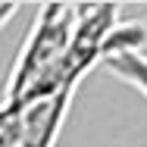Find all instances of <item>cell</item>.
I'll return each instance as SVG.
<instances>
[{
    "label": "cell",
    "instance_id": "obj_1",
    "mask_svg": "<svg viewBox=\"0 0 147 147\" xmlns=\"http://www.w3.org/2000/svg\"><path fill=\"white\" fill-rule=\"evenodd\" d=\"M72 31H75V6L47 3L38 9L6 82V107L22 110L66 88H78L66 75V53L72 44Z\"/></svg>",
    "mask_w": 147,
    "mask_h": 147
},
{
    "label": "cell",
    "instance_id": "obj_4",
    "mask_svg": "<svg viewBox=\"0 0 147 147\" xmlns=\"http://www.w3.org/2000/svg\"><path fill=\"white\" fill-rule=\"evenodd\" d=\"M103 66H107L113 75H119L122 82L135 85V88H138V91H141V94L147 97V75L141 72V69H138V66H135V63H131V57H128V53H116V57H107V59H103Z\"/></svg>",
    "mask_w": 147,
    "mask_h": 147
},
{
    "label": "cell",
    "instance_id": "obj_2",
    "mask_svg": "<svg viewBox=\"0 0 147 147\" xmlns=\"http://www.w3.org/2000/svg\"><path fill=\"white\" fill-rule=\"evenodd\" d=\"M119 6L100 3V6H75V31L66 53V75L78 85L97 63L107 59V44L119 28Z\"/></svg>",
    "mask_w": 147,
    "mask_h": 147
},
{
    "label": "cell",
    "instance_id": "obj_5",
    "mask_svg": "<svg viewBox=\"0 0 147 147\" xmlns=\"http://www.w3.org/2000/svg\"><path fill=\"white\" fill-rule=\"evenodd\" d=\"M16 13H19V6H16V3H0V28H3Z\"/></svg>",
    "mask_w": 147,
    "mask_h": 147
},
{
    "label": "cell",
    "instance_id": "obj_3",
    "mask_svg": "<svg viewBox=\"0 0 147 147\" xmlns=\"http://www.w3.org/2000/svg\"><path fill=\"white\" fill-rule=\"evenodd\" d=\"M72 94H75V88H66L53 97H47V100L22 107L16 147H53L57 144L59 128H63L66 113H69V103H72Z\"/></svg>",
    "mask_w": 147,
    "mask_h": 147
}]
</instances>
